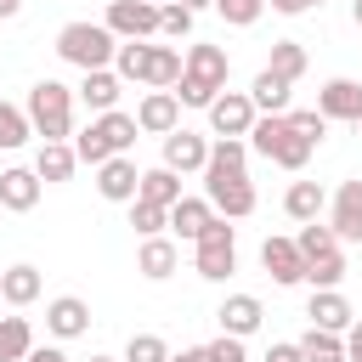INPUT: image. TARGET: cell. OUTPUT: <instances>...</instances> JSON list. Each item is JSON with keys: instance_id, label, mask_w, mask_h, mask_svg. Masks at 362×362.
<instances>
[{"instance_id": "obj_1", "label": "cell", "mask_w": 362, "mask_h": 362, "mask_svg": "<svg viewBox=\"0 0 362 362\" xmlns=\"http://www.w3.org/2000/svg\"><path fill=\"white\" fill-rule=\"evenodd\" d=\"M226 74H232V62H226L221 45H187V74H181V85H175V102L209 113V102L226 90Z\"/></svg>"}, {"instance_id": "obj_2", "label": "cell", "mask_w": 362, "mask_h": 362, "mask_svg": "<svg viewBox=\"0 0 362 362\" xmlns=\"http://www.w3.org/2000/svg\"><path fill=\"white\" fill-rule=\"evenodd\" d=\"M136 130H141L136 113H119V107H113V113H96V119L74 136V153H79V164H96V170H102L107 158H119V153L136 147Z\"/></svg>"}, {"instance_id": "obj_3", "label": "cell", "mask_w": 362, "mask_h": 362, "mask_svg": "<svg viewBox=\"0 0 362 362\" xmlns=\"http://www.w3.org/2000/svg\"><path fill=\"white\" fill-rule=\"evenodd\" d=\"M57 57L74 62V68H85V74H96V68H113L119 40H113L107 23H62V34H57Z\"/></svg>"}, {"instance_id": "obj_4", "label": "cell", "mask_w": 362, "mask_h": 362, "mask_svg": "<svg viewBox=\"0 0 362 362\" xmlns=\"http://www.w3.org/2000/svg\"><path fill=\"white\" fill-rule=\"evenodd\" d=\"M23 113H28L34 136H45V141H68L74 136V90L62 79H40L28 90V107Z\"/></svg>"}, {"instance_id": "obj_5", "label": "cell", "mask_w": 362, "mask_h": 362, "mask_svg": "<svg viewBox=\"0 0 362 362\" xmlns=\"http://www.w3.org/2000/svg\"><path fill=\"white\" fill-rule=\"evenodd\" d=\"M249 147H255L260 158L283 164V170H305V158H311V141H305V136H294L288 113H260V119H255V130H249Z\"/></svg>"}, {"instance_id": "obj_6", "label": "cell", "mask_w": 362, "mask_h": 362, "mask_svg": "<svg viewBox=\"0 0 362 362\" xmlns=\"http://www.w3.org/2000/svg\"><path fill=\"white\" fill-rule=\"evenodd\" d=\"M192 266H198V277H204V283H226V277L238 272V232H232V221H226V215H215V221H209V232L192 243Z\"/></svg>"}, {"instance_id": "obj_7", "label": "cell", "mask_w": 362, "mask_h": 362, "mask_svg": "<svg viewBox=\"0 0 362 362\" xmlns=\"http://www.w3.org/2000/svg\"><path fill=\"white\" fill-rule=\"evenodd\" d=\"M255 119H260V113H255L249 90H221V96L209 102V130H215V136H238V141H243V136L255 130Z\"/></svg>"}, {"instance_id": "obj_8", "label": "cell", "mask_w": 362, "mask_h": 362, "mask_svg": "<svg viewBox=\"0 0 362 362\" xmlns=\"http://www.w3.org/2000/svg\"><path fill=\"white\" fill-rule=\"evenodd\" d=\"M102 23L113 28V40H153L158 34V6H147V0H107Z\"/></svg>"}, {"instance_id": "obj_9", "label": "cell", "mask_w": 362, "mask_h": 362, "mask_svg": "<svg viewBox=\"0 0 362 362\" xmlns=\"http://www.w3.org/2000/svg\"><path fill=\"white\" fill-rule=\"evenodd\" d=\"M96 192H102L107 204H136V192H141V170H136V158H130V153L107 158V164L96 170Z\"/></svg>"}, {"instance_id": "obj_10", "label": "cell", "mask_w": 362, "mask_h": 362, "mask_svg": "<svg viewBox=\"0 0 362 362\" xmlns=\"http://www.w3.org/2000/svg\"><path fill=\"white\" fill-rule=\"evenodd\" d=\"M260 266H266L272 283H283V288L305 283V255H300L294 238H266V243H260Z\"/></svg>"}, {"instance_id": "obj_11", "label": "cell", "mask_w": 362, "mask_h": 362, "mask_svg": "<svg viewBox=\"0 0 362 362\" xmlns=\"http://www.w3.org/2000/svg\"><path fill=\"white\" fill-rule=\"evenodd\" d=\"M317 113L334 124H362V85L356 79H328L322 90H317Z\"/></svg>"}, {"instance_id": "obj_12", "label": "cell", "mask_w": 362, "mask_h": 362, "mask_svg": "<svg viewBox=\"0 0 362 362\" xmlns=\"http://www.w3.org/2000/svg\"><path fill=\"white\" fill-rule=\"evenodd\" d=\"M334 238L339 243H362V175H351V181H339V192H334Z\"/></svg>"}, {"instance_id": "obj_13", "label": "cell", "mask_w": 362, "mask_h": 362, "mask_svg": "<svg viewBox=\"0 0 362 362\" xmlns=\"http://www.w3.org/2000/svg\"><path fill=\"white\" fill-rule=\"evenodd\" d=\"M209 164V141L198 136V130H170L164 136V170H175V175H187V170H204Z\"/></svg>"}, {"instance_id": "obj_14", "label": "cell", "mask_w": 362, "mask_h": 362, "mask_svg": "<svg viewBox=\"0 0 362 362\" xmlns=\"http://www.w3.org/2000/svg\"><path fill=\"white\" fill-rule=\"evenodd\" d=\"M204 198H209V204H215V215H226V221L255 215V187H249V175H232V181H204Z\"/></svg>"}, {"instance_id": "obj_15", "label": "cell", "mask_w": 362, "mask_h": 362, "mask_svg": "<svg viewBox=\"0 0 362 362\" xmlns=\"http://www.w3.org/2000/svg\"><path fill=\"white\" fill-rule=\"evenodd\" d=\"M305 317H311V328H328V334H351V322H356V311L339 288H311Z\"/></svg>"}, {"instance_id": "obj_16", "label": "cell", "mask_w": 362, "mask_h": 362, "mask_svg": "<svg viewBox=\"0 0 362 362\" xmlns=\"http://www.w3.org/2000/svg\"><path fill=\"white\" fill-rule=\"evenodd\" d=\"M136 124H141L147 136H170V130H181V102H175V90H147L141 107H136Z\"/></svg>"}, {"instance_id": "obj_17", "label": "cell", "mask_w": 362, "mask_h": 362, "mask_svg": "<svg viewBox=\"0 0 362 362\" xmlns=\"http://www.w3.org/2000/svg\"><path fill=\"white\" fill-rule=\"evenodd\" d=\"M215 317H221V334H232V339H249V334L266 322V305H260L255 294H226Z\"/></svg>"}, {"instance_id": "obj_18", "label": "cell", "mask_w": 362, "mask_h": 362, "mask_svg": "<svg viewBox=\"0 0 362 362\" xmlns=\"http://www.w3.org/2000/svg\"><path fill=\"white\" fill-rule=\"evenodd\" d=\"M232 175H249V141H238V136H221V141H209L204 181H232Z\"/></svg>"}, {"instance_id": "obj_19", "label": "cell", "mask_w": 362, "mask_h": 362, "mask_svg": "<svg viewBox=\"0 0 362 362\" xmlns=\"http://www.w3.org/2000/svg\"><path fill=\"white\" fill-rule=\"evenodd\" d=\"M45 328H51L57 339H79V334L90 328V305H85L79 294H57V300L45 305Z\"/></svg>"}, {"instance_id": "obj_20", "label": "cell", "mask_w": 362, "mask_h": 362, "mask_svg": "<svg viewBox=\"0 0 362 362\" xmlns=\"http://www.w3.org/2000/svg\"><path fill=\"white\" fill-rule=\"evenodd\" d=\"M40 175L34 170H23V164H11V170H0V209H17V215H28L34 204H40Z\"/></svg>"}, {"instance_id": "obj_21", "label": "cell", "mask_w": 362, "mask_h": 362, "mask_svg": "<svg viewBox=\"0 0 362 362\" xmlns=\"http://www.w3.org/2000/svg\"><path fill=\"white\" fill-rule=\"evenodd\" d=\"M209 221H215V204H209V198H181V204H170V232H175L181 243H198V238L209 232Z\"/></svg>"}, {"instance_id": "obj_22", "label": "cell", "mask_w": 362, "mask_h": 362, "mask_svg": "<svg viewBox=\"0 0 362 362\" xmlns=\"http://www.w3.org/2000/svg\"><path fill=\"white\" fill-rule=\"evenodd\" d=\"M175 266H181V249H175L170 238H141V249H136V272H141L147 283H164Z\"/></svg>"}, {"instance_id": "obj_23", "label": "cell", "mask_w": 362, "mask_h": 362, "mask_svg": "<svg viewBox=\"0 0 362 362\" xmlns=\"http://www.w3.org/2000/svg\"><path fill=\"white\" fill-rule=\"evenodd\" d=\"M119 90H124V79H119L113 68H96V74L79 79V102H85L90 113H113V107H119Z\"/></svg>"}, {"instance_id": "obj_24", "label": "cell", "mask_w": 362, "mask_h": 362, "mask_svg": "<svg viewBox=\"0 0 362 362\" xmlns=\"http://www.w3.org/2000/svg\"><path fill=\"white\" fill-rule=\"evenodd\" d=\"M74 164H79L74 141H40V153H34V175L40 181H68Z\"/></svg>"}, {"instance_id": "obj_25", "label": "cell", "mask_w": 362, "mask_h": 362, "mask_svg": "<svg viewBox=\"0 0 362 362\" xmlns=\"http://www.w3.org/2000/svg\"><path fill=\"white\" fill-rule=\"evenodd\" d=\"M322 204H328L322 181H294V187L283 192V209H288V221H300V226H311V221L322 215Z\"/></svg>"}, {"instance_id": "obj_26", "label": "cell", "mask_w": 362, "mask_h": 362, "mask_svg": "<svg viewBox=\"0 0 362 362\" xmlns=\"http://www.w3.org/2000/svg\"><path fill=\"white\" fill-rule=\"evenodd\" d=\"M249 102H255V113H288V79H277L272 68H260L255 85H249Z\"/></svg>"}, {"instance_id": "obj_27", "label": "cell", "mask_w": 362, "mask_h": 362, "mask_svg": "<svg viewBox=\"0 0 362 362\" xmlns=\"http://www.w3.org/2000/svg\"><path fill=\"white\" fill-rule=\"evenodd\" d=\"M136 198H147V204H158V209H170V204H181L187 192H181V175L158 164V170H141V192H136Z\"/></svg>"}, {"instance_id": "obj_28", "label": "cell", "mask_w": 362, "mask_h": 362, "mask_svg": "<svg viewBox=\"0 0 362 362\" xmlns=\"http://www.w3.org/2000/svg\"><path fill=\"white\" fill-rule=\"evenodd\" d=\"M0 294H6V305H34L40 300V266H6Z\"/></svg>"}, {"instance_id": "obj_29", "label": "cell", "mask_w": 362, "mask_h": 362, "mask_svg": "<svg viewBox=\"0 0 362 362\" xmlns=\"http://www.w3.org/2000/svg\"><path fill=\"white\" fill-rule=\"evenodd\" d=\"M181 74H187V57H181L175 45H153V62H147V85H153V90H170V85H181Z\"/></svg>"}, {"instance_id": "obj_30", "label": "cell", "mask_w": 362, "mask_h": 362, "mask_svg": "<svg viewBox=\"0 0 362 362\" xmlns=\"http://www.w3.org/2000/svg\"><path fill=\"white\" fill-rule=\"evenodd\" d=\"M294 345H300V356H305V362H345V334H328V328H305Z\"/></svg>"}, {"instance_id": "obj_31", "label": "cell", "mask_w": 362, "mask_h": 362, "mask_svg": "<svg viewBox=\"0 0 362 362\" xmlns=\"http://www.w3.org/2000/svg\"><path fill=\"white\" fill-rule=\"evenodd\" d=\"M28 351H34L28 317H0V362H28Z\"/></svg>"}, {"instance_id": "obj_32", "label": "cell", "mask_w": 362, "mask_h": 362, "mask_svg": "<svg viewBox=\"0 0 362 362\" xmlns=\"http://www.w3.org/2000/svg\"><path fill=\"white\" fill-rule=\"evenodd\" d=\"M147 62H153V45L147 40H119V57H113V74L119 79H141L147 85Z\"/></svg>"}, {"instance_id": "obj_33", "label": "cell", "mask_w": 362, "mask_h": 362, "mask_svg": "<svg viewBox=\"0 0 362 362\" xmlns=\"http://www.w3.org/2000/svg\"><path fill=\"white\" fill-rule=\"evenodd\" d=\"M266 68H272L277 79H288V85H294V79L305 74V45H300V40H277V45H272V62H266Z\"/></svg>"}, {"instance_id": "obj_34", "label": "cell", "mask_w": 362, "mask_h": 362, "mask_svg": "<svg viewBox=\"0 0 362 362\" xmlns=\"http://www.w3.org/2000/svg\"><path fill=\"white\" fill-rule=\"evenodd\" d=\"M130 226H136V238H164V226H170V209H158V204L136 198V204H130Z\"/></svg>"}, {"instance_id": "obj_35", "label": "cell", "mask_w": 362, "mask_h": 362, "mask_svg": "<svg viewBox=\"0 0 362 362\" xmlns=\"http://www.w3.org/2000/svg\"><path fill=\"white\" fill-rule=\"evenodd\" d=\"M339 277H345V255H339V249L305 260V283H311V288H339Z\"/></svg>"}, {"instance_id": "obj_36", "label": "cell", "mask_w": 362, "mask_h": 362, "mask_svg": "<svg viewBox=\"0 0 362 362\" xmlns=\"http://www.w3.org/2000/svg\"><path fill=\"white\" fill-rule=\"evenodd\" d=\"M34 136V124H28V113L23 107H11V102H0V147L11 153V147H23Z\"/></svg>"}, {"instance_id": "obj_37", "label": "cell", "mask_w": 362, "mask_h": 362, "mask_svg": "<svg viewBox=\"0 0 362 362\" xmlns=\"http://www.w3.org/2000/svg\"><path fill=\"white\" fill-rule=\"evenodd\" d=\"M294 243H300V255H305V260H317V255H334V249H339L334 226H317V221H311V226H300V238H294Z\"/></svg>"}, {"instance_id": "obj_38", "label": "cell", "mask_w": 362, "mask_h": 362, "mask_svg": "<svg viewBox=\"0 0 362 362\" xmlns=\"http://www.w3.org/2000/svg\"><path fill=\"white\" fill-rule=\"evenodd\" d=\"M175 351L158 339V334H130V345H124V362H170Z\"/></svg>"}, {"instance_id": "obj_39", "label": "cell", "mask_w": 362, "mask_h": 362, "mask_svg": "<svg viewBox=\"0 0 362 362\" xmlns=\"http://www.w3.org/2000/svg\"><path fill=\"white\" fill-rule=\"evenodd\" d=\"M158 34H164V40H187V34H192V11H187L181 0L158 6Z\"/></svg>"}, {"instance_id": "obj_40", "label": "cell", "mask_w": 362, "mask_h": 362, "mask_svg": "<svg viewBox=\"0 0 362 362\" xmlns=\"http://www.w3.org/2000/svg\"><path fill=\"white\" fill-rule=\"evenodd\" d=\"M288 124H294V136H305L311 147H317V141L328 136V119H322L317 107H288Z\"/></svg>"}, {"instance_id": "obj_41", "label": "cell", "mask_w": 362, "mask_h": 362, "mask_svg": "<svg viewBox=\"0 0 362 362\" xmlns=\"http://www.w3.org/2000/svg\"><path fill=\"white\" fill-rule=\"evenodd\" d=\"M215 11H221L232 28H249V23L266 11V0H215Z\"/></svg>"}, {"instance_id": "obj_42", "label": "cell", "mask_w": 362, "mask_h": 362, "mask_svg": "<svg viewBox=\"0 0 362 362\" xmlns=\"http://www.w3.org/2000/svg\"><path fill=\"white\" fill-rule=\"evenodd\" d=\"M204 351H209V362H249V356H243V339H232V334H221V339H209Z\"/></svg>"}, {"instance_id": "obj_43", "label": "cell", "mask_w": 362, "mask_h": 362, "mask_svg": "<svg viewBox=\"0 0 362 362\" xmlns=\"http://www.w3.org/2000/svg\"><path fill=\"white\" fill-rule=\"evenodd\" d=\"M266 6H272V11H283V17H300V11H311L317 0H266Z\"/></svg>"}, {"instance_id": "obj_44", "label": "cell", "mask_w": 362, "mask_h": 362, "mask_svg": "<svg viewBox=\"0 0 362 362\" xmlns=\"http://www.w3.org/2000/svg\"><path fill=\"white\" fill-rule=\"evenodd\" d=\"M345 362H362V322H351L345 334Z\"/></svg>"}, {"instance_id": "obj_45", "label": "cell", "mask_w": 362, "mask_h": 362, "mask_svg": "<svg viewBox=\"0 0 362 362\" xmlns=\"http://www.w3.org/2000/svg\"><path fill=\"white\" fill-rule=\"evenodd\" d=\"M266 362H305V356H300V345H272Z\"/></svg>"}, {"instance_id": "obj_46", "label": "cell", "mask_w": 362, "mask_h": 362, "mask_svg": "<svg viewBox=\"0 0 362 362\" xmlns=\"http://www.w3.org/2000/svg\"><path fill=\"white\" fill-rule=\"evenodd\" d=\"M28 362H68V356H62L57 345H34V351H28Z\"/></svg>"}, {"instance_id": "obj_47", "label": "cell", "mask_w": 362, "mask_h": 362, "mask_svg": "<svg viewBox=\"0 0 362 362\" xmlns=\"http://www.w3.org/2000/svg\"><path fill=\"white\" fill-rule=\"evenodd\" d=\"M170 362H209V351H204V345H192V351H175Z\"/></svg>"}, {"instance_id": "obj_48", "label": "cell", "mask_w": 362, "mask_h": 362, "mask_svg": "<svg viewBox=\"0 0 362 362\" xmlns=\"http://www.w3.org/2000/svg\"><path fill=\"white\" fill-rule=\"evenodd\" d=\"M17 11H23V0H0V23H11Z\"/></svg>"}, {"instance_id": "obj_49", "label": "cell", "mask_w": 362, "mask_h": 362, "mask_svg": "<svg viewBox=\"0 0 362 362\" xmlns=\"http://www.w3.org/2000/svg\"><path fill=\"white\" fill-rule=\"evenodd\" d=\"M181 6H187V11L198 17V11H204V6H215V0H181Z\"/></svg>"}, {"instance_id": "obj_50", "label": "cell", "mask_w": 362, "mask_h": 362, "mask_svg": "<svg viewBox=\"0 0 362 362\" xmlns=\"http://www.w3.org/2000/svg\"><path fill=\"white\" fill-rule=\"evenodd\" d=\"M351 17H356V28H362V0H356V6H351Z\"/></svg>"}, {"instance_id": "obj_51", "label": "cell", "mask_w": 362, "mask_h": 362, "mask_svg": "<svg viewBox=\"0 0 362 362\" xmlns=\"http://www.w3.org/2000/svg\"><path fill=\"white\" fill-rule=\"evenodd\" d=\"M90 362H119V356H90Z\"/></svg>"}, {"instance_id": "obj_52", "label": "cell", "mask_w": 362, "mask_h": 362, "mask_svg": "<svg viewBox=\"0 0 362 362\" xmlns=\"http://www.w3.org/2000/svg\"><path fill=\"white\" fill-rule=\"evenodd\" d=\"M147 6H170V0H147Z\"/></svg>"}, {"instance_id": "obj_53", "label": "cell", "mask_w": 362, "mask_h": 362, "mask_svg": "<svg viewBox=\"0 0 362 362\" xmlns=\"http://www.w3.org/2000/svg\"><path fill=\"white\" fill-rule=\"evenodd\" d=\"M0 305H6V294H0Z\"/></svg>"}, {"instance_id": "obj_54", "label": "cell", "mask_w": 362, "mask_h": 362, "mask_svg": "<svg viewBox=\"0 0 362 362\" xmlns=\"http://www.w3.org/2000/svg\"><path fill=\"white\" fill-rule=\"evenodd\" d=\"M317 6H322V0H317Z\"/></svg>"}]
</instances>
